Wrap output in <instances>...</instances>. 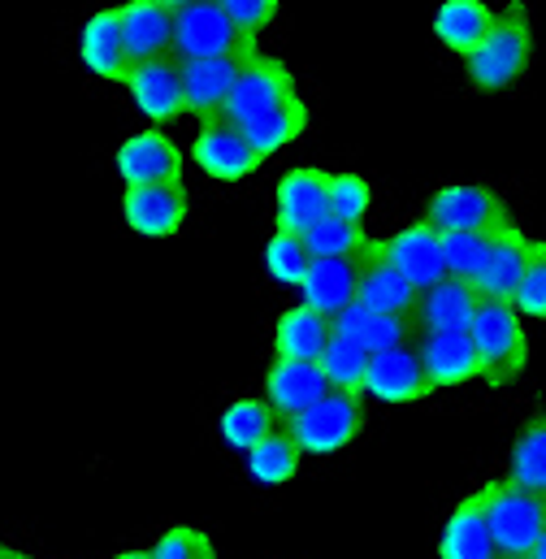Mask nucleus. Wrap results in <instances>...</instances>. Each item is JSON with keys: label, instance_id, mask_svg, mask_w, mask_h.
I'll use <instances>...</instances> for the list:
<instances>
[{"label": "nucleus", "instance_id": "obj_38", "mask_svg": "<svg viewBox=\"0 0 546 559\" xmlns=\"http://www.w3.org/2000/svg\"><path fill=\"white\" fill-rule=\"evenodd\" d=\"M152 559H217L213 543L204 530L195 525H169L156 543H152Z\"/></svg>", "mask_w": 546, "mask_h": 559}, {"label": "nucleus", "instance_id": "obj_42", "mask_svg": "<svg viewBox=\"0 0 546 559\" xmlns=\"http://www.w3.org/2000/svg\"><path fill=\"white\" fill-rule=\"evenodd\" d=\"M161 4H169V9L178 13V9H187V4H195V0H161Z\"/></svg>", "mask_w": 546, "mask_h": 559}, {"label": "nucleus", "instance_id": "obj_40", "mask_svg": "<svg viewBox=\"0 0 546 559\" xmlns=\"http://www.w3.org/2000/svg\"><path fill=\"white\" fill-rule=\"evenodd\" d=\"M525 559H546V530H543V538L534 543V551H530V556H525Z\"/></svg>", "mask_w": 546, "mask_h": 559}, {"label": "nucleus", "instance_id": "obj_28", "mask_svg": "<svg viewBox=\"0 0 546 559\" xmlns=\"http://www.w3.org/2000/svg\"><path fill=\"white\" fill-rule=\"evenodd\" d=\"M308 122H312V114H308L304 96L295 92V96L277 100L273 109L257 114L252 122H244V135H248V143L270 160L273 152H282V147H290V143L299 140V135L308 131Z\"/></svg>", "mask_w": 546, "mask_h": 559}, {"label": "nucleus", "instance_id": "obj_5", "mask_svg": "<svg viewBox=\"0 0 546 559\" xmlns=\"http://www.w3.org/2000/svg\"><path fill=\"white\" fill-rule=\"evenodd\" d=\"M286 425H290L295 442L304 447V455H334V451L352 447L356 433L365 429V395L330 386L312 408H304Z\"/></svg>", "mask_w": 546, "mask_h": 559}, {"label": "nucleus", "instance_id": "obj_39", "mask_svg": "<svg viewBox=\"0 0 546 559\" xmlns=\"http://www.w3.org/2000/svg\"><path fill=\"white\" fill-rule=\"evenodd\" d=\"M217 4H222L248 35H261L273 17H277V0H217Z\"/></svg>", "mask_w": 546, "mask_h": 559}, {"label": "nucleus", "instance_id": "obj_23", "mask_svg": "<svg viewBox=\"0 0 546 559\" xmlns=\"http://www.w3.org/2000/svg\"><path fill=\"white\" fill-rule=\"evenodd\" d=\"M530 248H534V239L512 222V226H503L499 235H495V248H490V257H486V270L477 274V290L486 295V299H517V286L525 278V265H530Z\"/></svg>", "mask_w": 546, "mask_h": 559}, {"label": "nucleus", "instance_id": "obj_7", "mask_svg": "<svg viewBox=\"0 0 546 559\" xmlns=\"http://www.w3.org/2000/svg\"><path fill=\"white\" fill-rule=\"evenodd\" d=\"M195 165L217 178V182H244L248 174H257L265 165V156L248 143L244 127L230 122V118H213V122H200V135H195V147H191Z\"/></svg>", "mask_w": 546, "mask_h": 559}, {"label": "nucleus", "instance_id": "obj_10", "mask_svg": "<svg viewBox=\"0 0 546 559\" xmlns=\"http://www.w3.org/2000/svg\"><path fill=\"white\" fill-rule=\"evenodd\" d=\"M299 87H295V70L282 61V57H265V52H257L248 66H244V74H239V83H235V92H230V105H226V114L222 118H230V122H252L257 114H265L273 109L277 100H286V96H295Z\"/></svg>", "mask_w": 546, "mask_h": 559}, {"label": "nucleus", "instance_id": "obj_44", "mask_svg": "<svg viewBox=\"0 0 546 559\" xmlns=\"http://www.w3.org/2000/svg\"><path fill=\"white\" fill-rule=\"evenodd\" d=\"M13 559H35V556H22V551H17V556H13Z\"/></svg>", "mask_w": 546, "mask_h": 559}, {"label": "nucleus", "instance_id": "obj_3", "mask_svg": "<svg viewBox=\"0 0 546 559\" xmlns=\"http://www.w3.org/2000/svg\"><path fill=\"white\" fill-rule=\"evenodd\" d=\"M490 534L503 559H525L546 530V495L534 486H521L517 477H499L482 486Z\"/></svg>", "mask_w": 546, "mask_h": 559}, {"label": "nucleus", "instance_id": "obj_11", "mask_svg": "<svg viewBox=\"0 0 546 559\" xmlns=\"http://www.w3.org/2000/svg\"><path fill=\"white\" fill-rule=\"evenodd\" d=\"M257 57V52H252ZM252 57H200V61H182V96H187V114L200 122H213L226 114L230 92L244 74V66Z\"/></svg>", "mask_w": 546, "mask_h": 559}, {"label": "nucleus", "instance_id": "obj_41", "mask_svg": "<svg viewBox=\"0 0 546 559\" xmlns=\"http://www.w3.org/2000/svg\"><path fill=\"white\" fill-rule=\"evenodd\" d=\"M114 559H152V551H122V556H114Z\"/></svg>", "mask_w": 546, "mask_h": 559}, {"label": "nucleus", "instance_id": "obj_8", "mask_svg": "<svg viewBox=\"0 0 546 559\" xmlns=\"http://www.w3.org/2000/svg\"><path fill=\"white\" fill-rule=\"evenodd\" d=\"M191 195L178 182H147V187H127L122 195V217L143 239H174L187 226Z\"/></svg>", "mask_w": 546, "mask_h": 559}, {"label": "nucleus", "instance_id": "obj_36", "mask_svg": "<svg viewBox=\"0 0 546 559\" xmlns=\"http://www.w3.org/2000/svg\"><path fill=\"white\" fill-rule=\"evenodd\" d=\"M369 209H373V187L360 174H330V213L334 217L365 226Z\"/></svg>", "mask_w": 546, "mask_h": 559}, {"label": "nucleus", "instance_id": "obj_27", "mask_svg": "<svg viewBox=\"0 0 546 559\" xmlns=\"http://www.w3.org/2000/svg\"><path fill=\"white\" fill-rule=\"evenodd\" d=\"M334 334H347L352 343H360L365 352H391V347H404L416 338V325L408 317H391V312H378L369 304H347L339 317H334Z\"/></svg>", "mask_w": 546, "mask_h": 559}, {"label": "nucleus", "instance_id": "obj_16", "mask_svg": "<svg viewBox=\"0 0 546 559\" xmlns=\"http://www.w3.org/2000/svg\"><path fill=\"white\" fill-rule=\"evenodd\" d=\"M356 299L378 308V312H391V317H408V321L416 317L420 290L391 265L382 239H369L360 248V290H356Z\"/></svg>", "mask_w": 546, "mask_h": 559}, {"label": "nucleus", "instance_id": "obj_31", "mask_svg": "<svg viewBox=\"0 0 546 559\" xmlns=\"http://www.w3.org/2000/svg\"><path fill=\"white\" fill-rule=\"evenodd\" d=\"M499 230H503V226H499ZM499 230H442L447 278L477 282V274L486 270V257H490Z\"/></svg>", "mask_w": 546, "mask_h": 559}, {"label": "nucleus", "instance_id": "obj_26", "mask_svg": "<svg viewBox=\"0 0 546 559\" xmlns=\"http://www.w3.org/2000/svg\"><path fill=\"white\" fill-rule=\"evenodd\" d=\"M495 9L486 0H442L438 13H434V35L447 52L455 57H473L482 48V39L490 35L495 26Z\"/></svg>", "mask_w": 546, "mask_h": 559}, {"label": "nucleus", "instance_id": "obj_33", "mask_svg": "<svg viewBox=\"0 0 546 559\" xmlns=\"http://www.w3.org/2000/svg\"><path fill=\"white\" fill-rule=\"evenodd\" d=\"M299 239L308 243L312 257H360V248L369 243L360 222H347V217H334V213L317 217Z\"/></svg>", "mask_w": 546, "mask_h": 559}, {"label": "nucleus", "instance_id": "obj_12", "mask_svg": "<svg viewBox=\"0 0 546 559\" xmlns=\"http://www.w3.org/2000/svg\"><path fill=\"white\" fill-rule=\"evenodd\" d=\"M127 92H131V100H135L139 114H143L147 122H156V127H165V122H174V118L187 114V96H182V61H178V57H152V61H139L135 70H131V79H127Z\"/></svg>", "mask_w": 546, "mask_h": 559}, {"label": "nucleus", "instance_id": "obj_4", "mask_svg": "<svg viewBox=\"0 0 546 559\" xmlns=\"http://www.w3.org/2000/svg\"><path fill=\"white\" fill-rule=\"evenodd\" d=\"M257 35H248L217 0H195L178 9L174 22V57L178 61H200V57H252Z\"/></svg>", "mask_w": 546, "mask_h": 559}, {"label": "nucleus", "instance_id": "obj_30", "mask_svg": "<svg viewBox=\"0 0 546 559\" xmlns=\"http://www.w3.org/2000/svg\"><path fill=\"white\" fill-rule=\"evenodd\" d=\"M282 425L277 417V408H273L270 400H235V404H226V413L217 417V429H222V442L230 447V451H252L261 438H270L273 429Z\"/></svg>", "mask_w": 546, "mask_h": 559}, {"label": "nucleus", "instance_id": "obj_17", "mask_svg": "<svg viewBox=\"0 0 546 559\" xmlns=\"http://www.w3.org/2000/svg\"><path fill=\"white\" fill-rule=\"evenodd\" d=\"M114 169L127 187H147V182H178L182 178V147L169 140L161 127L139 131L118 147Z\"/></svg>", "mask_w": 546, "mask_h": 559}, {"label": "nucleus", "instance_id": "obj_6", "mask_svg": "<svg viewBox=\"0 0 546 559\" xmlns=\"http://www.w3.org/2000/svg\"><path fill=\"white\" fill-rule=\"evenodd\" d=\"M425 222L438 226V230H499V226H512V213L490 187L447 182L429 195Z\"/></svg>", "mask_w": 546, "mask_h": 559}, {"label": "nucleus", "instance_id": "obj_18", "mask_svg": "<svg viewBox=\"0 0 546 559\" xmlns=\"http://www.w3.org/2000/svg\"><path fill=\"white\" fill-rule=\"evenodd\" d=\"M382 248H387L391 265H395V270L416 286V290H429V286H438V282L447 278V261H442V230H438V226H429L425 217H420V222H412V226H404L400 235L382 239Z\"/></svg>", "mask_w": 546, "mask_h": 559}, {"label": "nucleus", "instance_id": "obj_37", "mask_svg": "<svg viewBox=\"0 0 546 559\" xmlns=\"http://www.w3.org/2000/svg\"><path fill=\"white\" fill-rule=\"evenodd\" d=\"M517 312L530 317V321H546V243L534 239L530 248V265H525V278L517 286Z\"/></svg>", "mask_w": 546, "mask_h": 559}, {"label": "nucleus", "instance_id": "obj_22", "mask_svg": "<svg viewBox=\"0 0 546 559\" xmlns=\"http://www.w3.org/2000/svg\"><path fill=\"white\" fill-rule=\"evenodd\" d=\"M122 13V35H127V48L139 61H152V57H174V22L178 13L161 0H127L118 4Z\"/></svg>", "mask_w": 546, "mask_h": 559}, {"label": "nucleus", "instance_id": "obj_2", "mask_svg": "<svg viewBox=\"0 0 546 559\" xmlns=\"http://www.w3.org/2000/svg\"><path fill=\"white\" fill-rule=\"evenodd\" d=\"M468 334H473V347H477V360H482V382L508 386L525 373L530 338H525V317L517 312L512 299H486L482 295Z\"/></svg>", "mask_w": 546, "mask_h": 559}, {"label": "nucleus", "instance_id": "obj_13", "mask_svg": "<svg viewBox=\"0 0 546 559\" xmlns=\"http://www.w3.org/2000/svg\"><path fill=\"white\" fill-rule=\"evenodd\" d=\"M330 213V174L317 165H299L290 174H282L277 191H273V226L304 235L317 217Z\"/></svg>", "mask_w": 546, "mask_h": 559}, {"label": "nucleus", "instance_id": "obj_20", "mask_svg": "<svg viewBox=\"0 0 546 559\" xmlns=\"http://www.w3.org/2000/svg\"><path fill=\"white\" fill-rule=\"evenodd\" d=\"M330 391V378L317 360H286L273 356L270 373H265V400L277 408V417L290 420L299 417L304 408H312L321 395Z\"/></svg>", "mask_w": 546, "mask_h": 559}, {"label": "nucleus", "instance_id": "obj_29", "mask_svg": "<svg viewBox=\"0 0 546 559\" xmlns=\"http://www.w3.org/2000/svg\"><path fill=\"white\" fill-rule=\"evenodd\" d=\"M248 473H252V481H261V486H286L295 473H299V460H304V447L295 442V433H290V425L282 420L277 429H273L270 438H261L248 455Z\"/></svg>", "mask_w": 546, "mask_h": 559}, {"label": "nucleus", "instance_id": "obj_15", "mask_svg": "<svg viewBox=\"0 0 546 559\" xmlns=\"http://www.w3.org/2000/svg\"><path fill=\"white\" fill-rule=\"evenodd\" d=\"M79 57H83V66H87L96 79L127 87V79H131V70H135V57H131V48H127L122 13H118V9H96V13L83 22V31H79Z\"/></svg>", "mask_w": 546, "mask_h": 559}, {"label": "nucleus", "instance_id": "obj_24", "mask_svg": "<svg viewBox=\"0 0 546 559\" xmlns=\"http://www.w3.org/2000/svg\"><path fill=\"white\" fill-rule=\"evenodd\" d=\"M477 304H482V290L473 282L442 278L438 286L420 290L412 325L416 330H468L473 317H477Z\"/></svg>", "mask_w": 546, "mask_h": 559}, {"label": "nucleus", "instance_id": "obj_43", "mask_svg": "<svg viewBox=\"0 0 546 559\" xmlns=\"http://www.w3.org/2000/svg\"><path fill=\"white\" fill-rule=\"evenodd\" d=\"M17 556V551H13V547H4V543H0V559H13Z\"/></svg>", "mask_w": 546, "mask_h": 559}, {"label": "nucleus", "instance_id": "obj_25", "mask_svg": "<svg viewBox=\"0 0 546 559\" xmlns=\"http://www.w3.org/2000/svg\"><path fill=\"white\" fill-rule=\"evenodd\" d=\"M334 338V317L308 308L304 299L295 308H286L273 325V356H286V360H321L325 343Z\"/></svg>", "mask_w": 546, "mask_h": 559}, {"label": "nucleus", "instance_id": "obj_35", "mask_svg": "<svg viewBox=\"0 0 546 559\" xmlns=\"http://www.w3.org/2000/svg\"><path fill=\"white\" fill-rule=\"evenodd\" d=\"M508 477H517L521 486H534L546 495V417L530 420L517 442H512V460H508Z\"/></svg>", "mask_w": 546, "mask_h": 559}, {"label": "nucleus", "instance_id": "obj_32", "mask_svg": "<svg viewBox=\"0 0 546 559\" xmlns=\"http://www.w3.org/2000/svg\"><path fill=\"white\" fill-rule=\"evenodd\" d=\"M369 360H373V352H365L360 343H352L347 334H334L330 343H325V352H321V369H325V378H330V386H339V391H360L365 395V378H369Z\"/></svg>", "mask_w": 546, "mask_h": 559}, {"label": "nucleus", "instance_id": "obj_34", "mask_svg": "<svg viewBox=\"0 0 546 559\" xmlns=\"http://www.w3.org/2000/svg\"><path fill=\"white\" fill-rule=\"evenodd\" d=\"M308 270H312L308 243H304L299 235L273 226V239L265 243V274H270L277 286H295V290H299L304 278H308Z\"/></svg>", "mask_w": 546, "mask_h": 559}, {"label": "nucleus", "instance_id": "obj_21", "mask_svg": "<svg viewBox=\"0 0 546 559\" xmlns=\"http://www.w3.org/2000/svg\"><path fill=\"white\" fill-rule=\"evenodd\" d=\"M356 290H360V257H312L299 299L325 317H339L347 304H356Z\"/></svg>", "mask_w": 546, "mask_h": 559}, {"label": "nucleus", "instance_id": "obj_14", "mask_svg": "<svg viewBox=\"0 0 546 559\" xmlns=\"http://www.w3.org/2000/svg\"><path fill=\"white\" fill-rule=\"evenodd\" d=\"M365 395H373L378 404H420L434 395V382L416 356V343L378 352L369 360V378H365Z\"/></svg>", "mask_w": 546, "mask_h": 559}, {"label": "nucleus", "instance_id": "obj_19", "mask_svg": "<svg viewBox=\"0 0 546 559\" xmlns=\"http://www.w3.org/2000/svg\"><path fill=\"white\" fill-rule=\"evenodd\" d=\"M438 559H503L495 534H490L482 486L451 508V516L442 525V538H438Z\"/></svg>", "mask_w": 546, "mask_h": 559}, {"label": "nucleus", "instance_id": "obj_9", "mask_svg": "<svg viewBox=\"0 0 546 559\" xmlns=\"http://www.w3.org/2000/svg\"><path fill=\"white\" fill-rule=\"evenodd\" d=\"M412 343H416V356H420L434 391L464 386V382L482 378V360H477L468 330H416Z\"/></svg>", "mask_w": 546, "mask_h": 559}, {"label": "nucleus", "instance_id": "obj_1", "mask_svg": "<svg viewBox=\"0 0 546 559\" xmlns=\"http://www.w3.org/2000/svg\"><path fill=\"white\" fill-rule=\"evenodd\" d=\"M464 61H468V83L477 92H508L512 83H521L530 61H534V22H530V13L521 4H508L495 17L482 48Z\"/></svg>", "mask_w": 546, "mask_h": 559}]
</instances>
